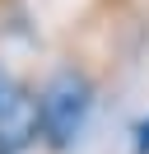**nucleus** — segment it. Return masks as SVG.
<instances>
[{
  "instance_id": "obj_3",
  "label": "nucleus",
  "mask_w": 149,
  "mask_h": 154,
  "mask_svg": "<svg viewBox=\"0 0 149 154\" xmlns=\"http://www.w3.org/2000/svg\"><path fill=\"white\" fill-rule=\"evenodd\" d=\"M130 154H149V117H140L130 131Z\"/></svg>"
},
{
  "instance_id": "obj_1",
  "label": "nucleus",
  "mask_w": 149,
  "mask_h": 154,
  "mask_svg": "<svg viewBox=\"0 0 149 154\" xmlns=\"http://www.w3.org/2000/svg\"><path fill=\"white\" fill-rule=\"evenodd\" d=\"M98 103V84L89 79V70L79 66H61L42 79L37 89V117H42V145L56 154H65L74 140L84 135Z\"/></svg>"
},
{
  "instance_id": "obj_4",
  "label": "nucleus",
  "mask_w": 149,
  "mask_h": 154,
  "mask_svg": "<svg viewBox=\"0 0 149 154\" xmlns=\"http://www.w3.org/2000/svg\"><path fill=\"white\" fill-rule=\"evenodd\" d=\"M19 84H23V79H14V75H9V66H0V112H5V103L14 98Z\"/></svg>"
},
{
  "instance_id": "obj_2",
  "label": "nucleus",
  "mask_w": 149,
  "mask_h": 154,
  "mask_svg": "<svg viewBox=\"0 0 149 154\" xmlns=\"http://www.w3.org/2000/svg\"><path fill=\"white\" fill-rule=\"evenodd\" d=\"M42 140V117H37V89L19 84L14 98L0 112V154H28Z\"/></svg>"
}]
</instances>
